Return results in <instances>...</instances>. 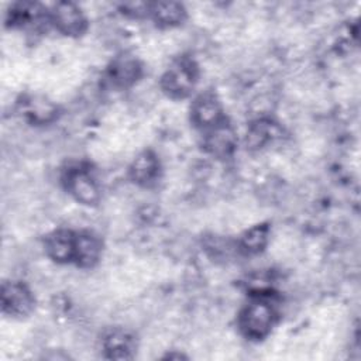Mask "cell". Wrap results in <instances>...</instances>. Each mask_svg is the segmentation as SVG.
Segmentation results:
<instances>
[{
	"label": "cell",
	"instance_id": "1",
	"mask_svg": "<svg viewBox=\"0 0 361 361\" xmlns=\"http://www.w3.org/2000/svg\"><path fill=\"white\" fill-rule=\"evenodd\" d=\"M278 317V306L271 293L259 290L238 312L237 327L245 338L259 341L271 334Z\"/></svg>",
	"mask_w": 361,
	"mask_h": 361
},
{
	"label": "cell",
	"instance_id": "2",
	"mask_svg": "<svg viewBox=\"0 0 361 361\" xmlns=\"http://www.w3.org/2000/svg\"><path fill=\"white\" fill-rule=\"evenodd\" d=\"M199 80V68L192 58L175 59L162 73L161 90L171 99H186L192 94Z\"/></svg>",
	"mask_w": 361,
	"mask_h": 361
},
{
	"label": "cell",
	"instance_id": "3",
	"mask_svg": "<svg viewBox=\"0 0 361 361\" xmlns=\"http://www.w3.org/2000/svg\"><path fill=\"white\" fill-rule=\"evenodd\" d=\"M65 189L78 202L93 206L100 200V186L94 175L85 166H71L63 176Z\"/></svg>",
	"mask_w": 361,
	"mask_h": 361
},
{
	"label": "cell",
	"instance_id": "4",
	"mask_svg": "<svg viewBox=\"0 0 361 361\" xmlns=\"http://www.w3.org/2000/svg\"><path fill=\"white\" fill-rule=\"evenodd\" d=\"M51 25L66 37H80L87 30V18L83 10L72 1H59L48 13Z\"/></svg>",
	"mask_w": 361,
	"mask_h": 361
},
{
	"label": "cell",
	"instance_id": "5",
	"mask_svg": "<svg viewBox=\"0 0 361 361\" xmlns=\"http://www.w3.org/2000/svg\"><path fill=\"white\" fill-rule=\"evenodd\" d=\"M35 307L31 289L20 281H6L1 285V312L10 317H27Z\"/></svg>",
	"mask_w": 361,
	"mask_h": 361
},
{
	"label": "cell",
	"instance_id": "6",
	"mask_svg": "<svg viewBox=\"0 0 361 361\" xmlns=\"http://www.w3.org/2000/svg\"><path fill=\"white\" fill-rule=\"evenodd\" d=\"M226 118L221 103L214 93L204 92L199 94L190 106V121L197 128L207 131L223 123Z\"/></svg>",
	"mask_w": 361,
	"mask_h": 361
},
{
	"label": "cell",
	"instance_id": "7",
	"mask_svg": "<svg viewBox=\"0 0 361 361\" xmlns=\"http://www.w3.org/2000/svg\"><path fill=\"white\" fill-rule=\"evenodd\" d=\"M204 149L214 158H228L237 148V134L227 120L204 131Z\"/></svg>",
	"mask_w": 361,
	"mask_h": 361
},
{
	"label": "cell",
	"instance_id": "8",
	"mask_svg": "<svg viewBox=\"0 0 361 361\" xmlns=\"http://www.w3.org/2000/svg\"><path fill=\"white\" fill-rule=\"evenodd\" d=\"M76 231L58 228L51 231L44 240L45 255L56 264H73Z\"/></svg>",
	"mask_w": 361,
	"mask_h": 361
},
{
	"label": "cell",
	"instance_id": "9",
	"mask_svg": "<svg viewBox=\"0 0 361 361\" xmlns=\"http://www.w3.org/2000/svg\"><path fill=\"white\" fill-rule=\"evenodd\" d=\"M142 73V66L135 56L121 55L111 61L107 69V78L110 83L118 89L133 86Z\"/></svg>",
	"mask_w": 361,
	"mask_h": 361
},
{
	"label": "cell",
	"instance_id": "10",
	"mask_svg": "<svg viewBox=\"0 0 361 361\" xmlns=\"http://www.w3.org/2000/svg\"><path fill=\"white\" fill-rule=\"evenodd\" d=\"M103 254V243L99 235L92 231H76L73 264L79 268L94 267Z\"/></svg>",
	"mask_w": 361,
	"mask_h": 361
},
{
	"label": "cell",
	"instance_id": "11",
	"mask_svg": "<svg viewBox=\"0 0 361 361\" xmlns=\"http://www.w3.org/2000/svg\"><path fill=\"white\" fill-rule=\"evenodd\" d=\"M161 164L152 151L147 149L140 152L128 168L130 179L140 186H149L159 178Z\"/></svg>",
	"mask_w": 361,
	"mask_h": 361
},
{
	"label": "cell",
	"instance_id": "12",
	"mask_svg": "<svg viewBox=\"0 0 361 361\" xmlns=\"http://www.w3.org/2000/svg\"><path fill=\"white\" fill-rule=\"evenodd\" d=\"M103 351L107 358L113 360H128L134 357L137 344L135 337L123 329L110 330L103 337Z\"/></svg>",
	"mask_w": 361,
	"mask_h": 361
},
{
	"label": "cell",
	"instance_id": "13",
	"mask_svg": "<svg viewBox=\"0 0 361 361\" xmlns=\"http://www.w3.org/2000/svg\"><path fill=\"white\" fill-rule=\"evenodd\" d=\"M186 8L182 3L176 1H157L148 3V14L158 27L173 28L186 20Z\"/></svg>",
	"mask_w": 361,
	"mask_h": 361
},
{
	"label": "cell",
	"instance_id": "14",
	"mask_svg": "<svg viewBox=\"0 0 361 361\" xmlns=\"http://www.w3.org/2000/svg\"><path fill=\"white\" fill-rule=\"evenodd\" d=\"M271 238V227L268 223H258L247 228L237 241V248L244 255H258L261 254Z\"/></svg>",
	"mask_w": 361,
	"mask_h": 361
},
{
	"label": "cell",
	"instance_id": "15",
	"mask_svg": "<svg viewBox=\"0 0 361 361\" xmlns=\"http://www.w3.org/2000/svg\"><path fill=\"white\" fill-rule=\"evenodd\" d=\"M44 16L47 17V10L38 3H16L6 13V24L10 27H25L38 23Z\"/></svg>",
	"mask_w": 361,
	"mask_h": 361
},
{
	"label": "cell",
	"instance_id": "16",
	"mask_svg": "<svg viewBox=\"0 0 361 361\" xmlns=\"http://www.w3.org/2000/svg\"><path fill=\"white\" fill-rule=\"evenodd\" d=\"M279 135V126L269 118H258L250 124L245 142L250 149H259L275 141Z\"/></svg>",
	"mask_w": 361,
	"mask_h": 361
}]
</instances>
